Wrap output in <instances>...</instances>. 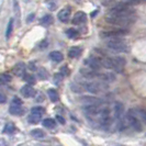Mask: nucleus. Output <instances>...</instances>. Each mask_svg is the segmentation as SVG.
Here are the masks:
<instances>
[{
    "mask_svg": "<svg viewBox=\"0 0 146 146\" xmlns=\"http://www.w3.org/2000/svg\"><path fill=\"white\" fill-rule=\"evenodd\" d=\"M106 21L112 24V25H117V27H129L133 24L136 21V17L135 15H107L106 17Z\"/></svg>",
    "mask_w": 146,
    "mask_h": 146,
    "instance_id": "f257e3e1",
    "label": "nucleus"
},
{
    "mask_svg": "<svg viewBox=\"0 0 146 146\" xmlns=\"http://www.w3.org/2000/svg\"><path fill=\"white\" fill-rule=\"evenodd\" d=\"M106 46L109 48L110 51H113L115 53H124V52H127V50H129L127 44L125 43L123 40H121L120 37L110 38L109 41L106 43Z\"/></svg>",
    "mask_w": 146,
    "mask_h": 146,
    "instance_id": "f03ea898",
    "label": "nucleus"
},
{
    "mask_svg": "<svg viewBox=\"0 0 146 146\" xmlns=\"http://www.w3.org/2000/svg\"><path fill=\"white\" fill-rule=\"evenodd\" d=\"M108 15H135V11L129 6H125L123 2L117 3L108 11Z\"/></svg>",
    "mask_w": 146,
    "mask_h": 146,
    "instance_id": "7ed1b4c3",
    "label": "nucleus"
},
{
    "mask_svg": "<svg viewBox=\"0 0 146 146\" xmlns=\"http://www.w3.org/2000/svg\"><path fill=\"white\" fill-rule=\"evenodd\" d=\"M129 33V30L123 29V28H120L117 30H110V31H102L100 33V36L102 38H117V37H122L126 35Z\"/></svg>",
    "mask_w": 146,
    "mask_h": 146,
    "instance_id": "20e7f679",
    "label": "nucleus"
},
{
    "mask_svg": "<svg viewBox=\"0 0 146 146\" xmlns=\"http://www.w3.org/2000/svg\"><path fill=\"white\" fill-rule=\"evenodd\" d=\"M85 89L89 91L90 94H98L100 91H102L104 89H107L108 86L104 85V82H94V81H89L84 84Z\"/></svg>",
    "mask_w": 146,
    "mask_h": 146,
    "instance_id": "39448f33",
    "label": "nucleus"
},
{
    "mask_svg": "<svg viewBox=\"0 0 146 146\" xmlns=\"http://www.w3.org/2000/svg\"><path fill=\"white\" fill-rule=\"evenodd\" d=\"M99 121H100V124L103 126H109L112 123V117L110 115V110L108 108H102L100 109L99 112Z\"/></svg>",
    "mask_w": 146,
    "mask_h": 146,
    "instance_id": "423d86ee",
    "label": "nucleus"
},
{
    "mask_svg": "<svg viewBox=\"0 0 146 146\" xmlns=\"http://www.w3.org/2000/svg\"><path fill=\"white\" fill-rule=\"evenodd\" d=\"M126 119H127V121H129V124L131 125V126L133 127V129H134V130H136L137 132L142 131V124H141V120H139V117H136V115H135V114L132 112L131 109L129 110V112H127Z\"/></svg>",
    "mask_w": 146,
    "mask_h": 146,
    "instance_id": "0eeeda50",
    "label": "nucleus"
},
{
    "mask_svg": "<svg viewBox=\"0 0 146 146\" xmlns=\"http://www.w3.org/2000/svg\"><path fill=\"white\" fill-rule=\"evenodd\" d=\"M85 64L87 65V67L94 69L96 72H98L101 68V66H102L100 57H97V56H91V57H89L88 59H86L85 60Z\"/></svg>",
    "mask_w": 146,
    "mask_h": 146,
    "instance_id": "6e6552de",
    "label": "nucleus"
},
{
    "mask_svg": "<svg viewBox=\"0 0 146 146\" xmlns=\"http://www.w3.org/2000/svg\"><path fill=\"white\" fill-rule=\"evenodd\" d=\"M70 15H72V10H70V8L66 7V8L62 9V10L59 11L58 15H57V18H58V20L60 22H64V23H66V22L69 21Z\"/></svg>",
    "mask_w": 146,
    "mask_h": 146,
    "instance_id": "1a4fd4ad",
    "label": "nucleus"
},
{
    "mask_svg": "<svg viewBox=\"0 0 146 146\" xmlns=\"http://www.w3.org/2000/svg\"><path fill=\"white\" fill-rule=\"evenodd\" d=\"M114 117L117 121L124 119V107L121 102L114 103Z\"/></svg>",
    "mask_w": 146,
    "mask_h": 146,
    "instance_id": "9d476101",
    "label": "nucleus"
},
{
    "mask_svg": "<svg viewBox=\"0 0 146 146\" xmlns=\"http://www.w3.org/2000/svg\"><path fill=\"white\" fill-rule=\"evenodd\" d=\"M21 95L23 97H25V98H32V97H34L36 95V91L31 85L28 84V85H25V86H23L21 88Z\"/></svg>",
    "mask_w": 146,
    "mask_h": 146,
    "instance_id": "9b49d317",
    "label": "nucleus"
},
{
    "mask_svg": "<svg viewBox=\"0 0 146 146\" xmlns=\"http://www.w3.org/2000/svg\"><path fill=\"white\" fill-rule=\"evenodd\" d=\"M87 20V15L85 13V12H82V11H78V12H76L75 15H74L73 18V24H82V23H85Z\"/></svg>",
    "mask_w": 146,
    "mask_h": 146,
    "instance_id": "f8f14e48",
    "label": "nucleus"
},
{
    "mask_svg": "<svg viewBox=\"0 0 146 146\" xmlns=\"http://www.w3.org/2000/svg\"><path fill=\"white\" fill-rule=\"evenodd\" d=\"M80 74L84 76V77H86V78H89V79H92V78H98V75L99 73L98 72H96L94 69H91V68H81L80 69Z\"/></svg>",
    "mask_w": 146,
    "mask_h": 146,
    "instance_id": "ddd939ff",
    "label": "nucleus"
},
{
    "mask_svg": "<svg viewBox=\"0 0 146 146\" xmlns=\"http://www.w3.org/2000/svg\"><path fill=\"white\" fill-rule=\"evenodd\" d=\"M12 73L15 74V76H18V77H24V75H25V65L23 63H18L13 67Z\"/></svg>",
    "mask_w": 146,
    "mask_h": 146,
    "instance_id": "4468645a",
    "label": "nucleus"
},
{
    "mask_svg": "<svg viewBox=\"0 0 146 146\" xmlns=\"http://www.w3.org/2000/svg\"><path fill=\"white\" fill-rule=\"evenodd\" d=\"M9 112L12 115H21L24 113V109L22 108V104H11Z\"/></svg>",
    "mask_w": 146,
    "mask_h": 146,
    "instance_id": "2eb2a0df",
    "label": "nucleus"
},
{
    "mask_svg": "<svg viewBox=\"0 0 146 146\" xmlns=\"http://www.w3.org/2000/svg\"><path fill=\"white\" fill-rule=\"evenodd\" d=\"M98 78L104 82H112L115 80V76L112 73H101L98 75Z\"/></svg>",
    "mask_w": 146,
    "mask_h": 146,
    "instance_id": "dca6fc26",
    "label": "nucleus"
},
{
    "mask_svg": "<svg viewBox=\"0 0 146 146\" xmlns=\"http://www.w3.org/2000/svg\"><path fill=\"white\" fill-rule=\"evenodd\" d=\"M81 47L79 46H73V47H70L69 48V51H68V56L70 57V58H76V57H78L79 55L81 54Z\"/></svg>",
    "mask_w": 146,
    "mask_h": 146,
    "instance_id": "f3484780",
    "label": "nucleus"
},
{
    "mask_svg": "<svg viewBox=\"0 0 146 146\" xmlns=\"http://www.w3.org/2000/svg\"><path fill=\"white\" fill-rule=\"evenodd\" d=\"M132 112L139 117L141 121H143L146 124V110L145 109H131Z\"/></svg>",
    "mask_w": 146,
    "mask_h": 146,
    "instance_id": "a211bd4d",
    "label": "nucleus"
},
{
    "mask_svg": "<svg viewBox=\"0 0 146 146\" xmlns=\"http://www.w3.org/2000/svg\"><path fill=\"white\" fill-rule=\"evenodd\" d=\"M81 100L84 102H86L87 104H95V106H99L101 103V100L98 99V98H95V97H88V96H85L81 98Z\"/></svg>",
    "mask_w": 146,
    "mask_h": 146,
    "instance_id": "6ab92c4d",
    "label": "nucleus"
},
{
    "mask_svg": "<svg viewBox=\"0 0 146 146\" xmlns=\"http://www.w3.org/2000/svg\"><path fill=\"white\" fill-rule=\"evenodd\" d=\"M50 58L53 60V62H56V63H59L64 59V56L63 54L58 51H53L50 53Z\"/></svg>",
    "mask_w": 146,
    "mask_h": 146,
    "instance_id": "aec40b11",
    "label": "nucleus"
},
{
    "mask_svg": "<svg viewBox=\"0 0 146 146\" xmlns=\"http://www.w3.org/2000/svg\"><path fill=\"white\" fill-rule=\"evenodd\" d=\"M47 95H48V98H50V100H51L52 102H57L59 100L58 92L55 89H53V88L47 90Z\"/></svg>",
    "mask_w": 146,
    "mask_h": 146,
    "instance_id": "412c9836",
    "label": "nucleus"
},
{
    "mask_svg": "<svg viewBox=\"0 0 146 146\" xmlns=\"http://www.w3.org/2000/svg\"><path fill=\"white\" fill-rule=\"evenodd\" d=\"M53 17H52L51 15H43V18L41 19V24L42 25H44V27H47V25H50V24H52L53 23Z\"/></svg>",
    "mask_w": 146,
    "mask_h": 146,
    "instance_id": "4be33fe9",
    "label": "nucleus"
},
{
    "mask_svg": "<svg viewBox=\"0 0 146 146\" xmlns=\"http://www.w3.org/2000/svg\"><path fill=\"white\" fill-rule=\"evenodd\" d=\"M28 121H29L30 123H32V124H36V123H38L41 121V115L35 114V113H31L29 117H28Z\"/></svg>",
    "mask_w": 146,
    "mask_h": 146,
    "instance_id": "5701e85b",
    "label": "nucleus"
},
{
    "mask_svg": "<svg viewBox=\"0 0 146 146\" xmlns=\"http://www.w3.org/2000/svg\"><path fill=\"white\" fill-rule=\"evenodd\" d=\"M66 35L69 37V38H77L78 35H79V32L76 29H68L66 31Z\"/></svg>",
    "mask_w": 146,
    "mask_h": 146,
    "instance_id": "b1692460",
    "label": "nucleus"
},
{
    "mask_svg": "<svg viewBox=\"0 0 146 146\" xmlns=\"http://www.w3.org/2000/svg\"><path fill=\"white\" fill-rule=\"evenodd\" d=\"M31 135L34 137V139H43L44 137V132L40 129H35V130H32L31 131Z\"/></svg>",
    "mask_w": 146,
    "mask_h": 146,
    "instance_id": "393cba45",
    "label": "nucleus"
},
{
    "mask_svg": "<svg viewBox=\"0 0 146 146\" xmlns=\"http://www.w3.org/2000/svg\"><path fill=\"white\" fill-rule=\"evenodd\" d=\"M37 77H38L41 80L46 79V78L48 77V73H47V70H46V69H44V68H38V69H37Z\"/></svg>",
    "mask_w": 146,
    "mask_h": 146,
    "instance_id": "a878e982",
    "label": "nucleus"
},
{
    "mask_svg": "<svg viewBox=\"0 0 146 146\" xmlns=\"http://www.w3.org/2000/svg\"><path fill=\"white\" fill-rule=\"evenodd\" d=\"M146 2V0H126L125 2H123L125 6H129V7H133V6H137L141 3H144Z\"/></svg>",
    "mask_w": 146,
    "mask_h": 146,
    "instance_id": "bb28decb",
    "label": "nucleus"
},
{
    "mask_svg": "<svg viewBox=\"0 0 146 146\" xmlns=\"http://www.w3.org/2000/svg\"><path fill=\"white\" fill-rule=\"evenodd\" d=\"M42 124L43 126L45 127H48V129H53L54 126H55V120H53V119H45L43 120V122H42Z\"/></svg>",
    "mask_w": 146,
    "mask_h": 146,
    "instance_id": "cd10ccee",
    "label": "nucleus"
},
{
    "mask_svg": "<svg viewBox=\"0 0 146 146\" xmlns=\"http://www.w3.org/2000/svg\"><path fill=\"white\" fill-rule=\"evenodd\" d=\"M12 30H13V19L11 18L9 20V23H8V27H7V31H6V37L9 38L11 36V33H12Z\"/></svg>",
    "mask_w": 146,
    "mask_h": 146,
    "instance_id": "c85d7f7f",
    "label": "nucleus"
},
{
    "mask_svg": "<svg viewBox=\"0 0 146 146\" xmlns=\"http://www.w3.org/2000/svg\"><path fill=\"white\" fill-rule=\"evenodd\" d=\"M23 79L27 81L29 85H34V84H35V78H34V76L31 75V74H25L24 77H23Z\"/></svg>",
    "mask_w": 146,
    "mask_h": 146,
    "instance_id": "c756f323",
    "label": "nucleus"
},
{
    "mask_svg": "<svg viewBox=\"0 0 146 146\" xmlns=\"http://www.w3.org/2000/svg\"><path fill=\"white\" fill-rule=\"evenodd\" d=\"M44 112H45V109L43 107H34L31 109V113H35V114H38V115H43Z\"/></svg>",
    "mask_w": 146,
    "mask_h": 146,
    "instance_id": "7c9ffc66",
    "label": "nucleus"
},
{
    "mask_svg": "<svg viewBox=\"0 0 146 146\" xmlns=\"http://www.w3.org/2000/svg\"><path fill=\"white\" fill-rule=\"evenodd\" d=\"M15 131V126L13 123H7L6 126H5V129H3V132L5 133H9V134L13 133Z\"/></svg>",
    "mask_w": 146,
    "mask_h": 146,
    "instance_id": "2f4dec72",
    "label": "nucleus"
},
{
    "mask_svg": "<svg viewBox=\"0 0 146 146\" xmlns=\"http://www.w3.org/2000/svg\"><path fill=\"white\" fill-rule=\"evenodd\" d=\"M11 80V76L8 74H0V84H7Z\"/></svg>",
    "mask_w": 146,
    "mask_h": 146,
    "instance_id": "473e14b6",
    "label": "nucleus"
},
{
    "mask_svg": "<svg viewBox=\"0 0 146 146\" xmlns=\"http://www.w3.org/2000/svg\"><path fill=\"white\" fill-rule=\"evenodd\" d=\"M45 3L50 10H55V8L57 7V3L54 0H45Z\"/></svg>",
    "mask_w": 146,
    "mask_h": 146,
    "instance_id": "72a5a7b5",
    "label": "nucleus"
},
{
    "mask_svg": "<svg viewBox=\"0 0 146 146\" xmlns=\"http://www.w3.org/2000/svg\"><path fill=\"white\" fill-rule=\"evenodd\" d=\"M60 74H62L63 76H67V75L69 74L68 67H67V66H64V67H62V68H60Z\"/></svg>",
    "mask_w": 146,
    "mask_h": 146,
    "instance_id": "f704fd0d",
    "label": "nucleus"
},
{
    "mask_svg": "<svg viewBox=\"0 0 146 146\" xmlns=\"http://www.w3.org/2000/svg\"><path fill=\"white\" fill-rule=\"evenodd\" d=\"M12 104H22V101L20 100V98L13 97V99H12Z\"/></svg>",
    "mask_w": 146,
    "mask_h": 146,
    "instance_id": "c9c22d12",
    "label": "nucleus"
},
{
    "mask_svg": "<svg viewBox=\"0 0 146 146\" xmlns=\"http://www.w3.org/2000/svg\"><path fill=\"white\" fill-rule=\"evenodd\" d=\"M7 101V97L6 95H3L2 92H0V103H5Z\"/></svg>",
    "mask_w": 146,
    "mask_h": 146,
    "instance_id": "e433bc0d",
    "label": "nucleus"
},
{
    "mask_svg": "<svg viewBox=\"0 0 146 146\" xmlns=\"http://www.w3.org/2000/svg\"><path fill=\"white\" fill-rule=\"evenodd\" d=\"M34 17H35V15H34V13H31V15H28V19H27V22H28V23L32 22L33 20H34Z\"/></svg>",
    "mask_w": 146,
    "mask_h": 146,
    "instance_id": "4c0bfd02",
    "label": "nucleus"
},
{
    "mask_svg": "<svg viewBox=\"0 0 146 146\" xmlns=\"http://www.w3.org/2000/svg\"><path fill=\"white\" fill-rule=\"evenodd\" d=\"M56 119H57V120L59 121V123H62V124H64V123H65V120H64V117H60V115H57V117H56Z\"/></svg>",
    "mask_w": 146,
    "mask_h": 146,
    "instance_id": "58836bf2",
    "label": "nucleus"
},
{
    "mask_svg": "<svg viewBox=\"0 0 146 146\" xmlns=\"http://www.w3.org/2000/svg\"><path fill=\"white\" fill-rule=\"evenodd\" d=\"M47 46V42L46 41H43V42H41V44H40V47L41 48H44V47H46Z\"/></svg>",
    "mask_w": 146,
    "mask_h": 146,
    "instance_id": "ea45409f",
    "label": "nucleus"
}]
</instances>
